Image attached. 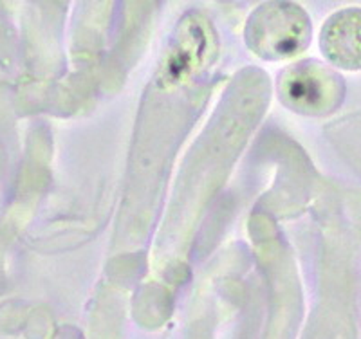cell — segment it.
Returning <instances> with one entry per match:
<instances>
[{
  "label": "cell",
  "mask_w": 361,
  "mask_h": 339,
  "mask_svg": "<svg viewBox=\"0 0 361 339\" xmlns=\"http://www.w3.org/2000/svg\"><path fill=\"white\" fill-rule=\"evenodd\" d=\"M322 53L333 66L345 70L361 69V8L334 13L320 35Z\"/></svg>",
  "instance_id": "3957f363"
},
{
  "label": "cell",
  "mask_w": 361,
  "mask_h": 339,
  "mask_svg": "<svg viewBox=\"0 0 361 339\" xmlns=\"http://www.w3.org/2000/svg\"><path fill=\"white\" fill-rule=\"evenodd\" d=\"M311 22L295 4H264L247 24L251 49L262 58H289L305 49Z\"/></svg>",
  "instance_id": "6da1fadb"
},
{
  "label": "cell",
  "mask_w": 361,
  "mask_h": 339,
  "mask_svg": "<svg viewBox=\"0 0 361 339\" xmlns=\"http://www.w3.org/2000/svg\"><path fill=\"white\" fill-rule=\"evenodd\" d=\"M341 82L329 69L304 63L289 70L282 80L283 101L304 114H324L340 101Z\"/></svg>",
  "instance_id": "7a4b0ae2"
}]
</instances>
